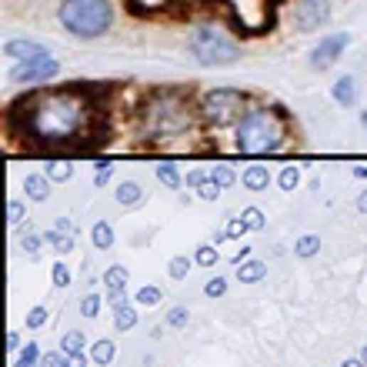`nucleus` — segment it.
I'll use <instances>...</instances> for the list:
<instances>
[{"mask_svg": "<svg viewBox=\"0 0 367 367\" xmlns=\"http://www.w3.org/2000/svg\"><path fill=\"white\" fill-rule=\"evenodd\" d=\"M67 367H87L84 354H67Z\"/></svg>", "mask_w": 367, "mask_h": 367, "instance_id": "45", "label": "nucleus"}, {"mask_svg": "<svg viewBox=\"0 0 367 367\" xmlns=\"http://www.w3.org/2000/svg\"><path fill=\"white\" fill-rule=\"evenodd\" d=\"M187 317H191L187 307H171V311H167V324L171 327H187Z\"/></svg>", "mask_w": 367, "mask_h": 367, "instance_id": "34", "label": "nucleus"}, {"mask_svg": "<svg viewBox=\"0 0 367 367\" xmlns=\"http://www.w3.org/2000/svg\"><path fill=\"white\" fill-rule=\"evenodd\" d=\"M347 43H351V37H347V33H331V37H324V41L314 47L311 67H314V70H324V67H331L337 57H341V50H344Z\"/></svg>", "mask_w": 367, "mask_h": 367, "instance_id": "9", "label": "nucleus"}, {"mask_svg": "<svg viewBox=\"0 0 367 367\" xmlns=\"http://www.w3.org/2000/svg\"><path fill=\"white\" fill-rule=\"evenodd\" d=\"M47 177H50V181H70V177H74V164H67V161L47 164Z\"/></svg>", "mask_w": 367, "mask_h": 367, "instance_id": "25", "label": "nucleus"}, {"mask_svg": "<svg viewBox=\"0 0 367 367\" xmlns=\"http://www.w3.org/2000/svg\"><path fill=\"white\" fill-rule=\"evenodd\" d=\"M294 254H297V257H314V254H321V238H317V234H304V238L294 244Z\"/></svg>", "mask_w": 367, "mask_h": 367, "instance_id": "21", "label": "nucleus"}, {"mask_svg": "<svg viewBox=\"0 0 367 367\" xmlns=\"http://www.w3.org/2000/svg\"><path fill=\"white\" fill-rule=\"evenodd\" d=\"M134 324H137L134 304H120V307H114V327H117V331H130Z\"/></svg>", "mask_w": 367, "mask_h": 367, "instance_id": "18", "label": "nucleus"}, {"mask_svg": "<svg viewBox=\"0 0 367 367\" xmlns=\"http://www.w3.org/2000/svg\"><path fill=\"white\" fill-rule=\"evenodd\" d=\"M194 260L201 264V267H214L217 260H220V254H217V248H211V244H201L194 254Z\"/></svg>", "mask_w": 367, "mask_h": 367, "instance_id": "27", "label": "nucleus"}, {"mask_svg": "<svg viewBox=\"0 0 367 367\" xmlns=\"http://www.w3.org/2000/svg\"><path fill=\"white\" fill-rule=\"evenodd\" d=\"M220 191H224V187H217L214 181H207L204 187H201V197H204V201H217V197H220Z\"/></svg>", "mask_w": 367, "mask_h": 367, "instance_id": "43", "label": "nucleus"}, {"mask_svg": "<svg viewBox=\"0 0 367 367\" xmlns=\"http://www.w3.org/2000/svg\"><path fill=\"white\" fill-rule=\"evenodd\" d=\"M141 130L147 137H174L194 124V107H191V94H184L177 87H157L144 97L137 110Z\"/></svg>", "mask_w": 367, "mask_h": 367, "instance_id": "2", "label": "nucleus"}, {"mask_svg": "<svg viewBox=\"0 0 367 367\" xmlns=\"http://www.w3.org/2000/svg\"><path fill=\"white\" fill-rule=\"evenodd\" d=\"M54 287H70V267L67 264H54Z\"/></svg>", "mask_w": 367, "mask_h": 367, "instance_id": "37", "label": "nucleus"}, {"mask_svg": "<svg viewBox=\"0 0 367 367\" xmlns=\"http://www.w3.org/2000/svg\"><path fill=\"white\" fill-rule=\"evenodd\" d=\"M248 97L240 94V90H230V87H217V90H207L204 100H201V114L211 127H227V124H234L240 120L248 110H244Z\"/></svg>", "mask_w": 367, "mask_h": 367, "instance_id": "6", "label": "nucleus"}, {"mask_svg": "<svg viewBox=\"0 0 367 367\" xmlns=\"http://www.w3.org/2000/svg\"><path fill=\"white\" fill-rule=\"evenodd\" d=\"M244 224L250 227V230H260V227H264V211H260V207H244Z\"/></svg>", "mask_w": 367, "mask_h": 367, "instance_id": "29", "label": "nucleus"}, {"mask_svg": "<svg viewBox=\"0 0 367 367\" xmlns=\"http://www.w3.org/2000/svg\"><path fill=\"white\" fill-rule=\"evenodd\" d=\"M14 367H41V344H27L21 347V357L14 361Z\"/></svg>", "mask_w": 367, "mask_h": 367, "instance_id": "23", "label": "nucleus"}, {"mask_svg": "<svg viewBox=\"0 0 367 367\" xmlns=\"http://www.w3.org/2000/svg\"><path fill=\"white\" fill-rule=\"evenodd\" d=\"M267 277V264L264 260H244V264H238V281L240 284H257Z\"/></svg>", "mask_w": 367, "mask_h": 367, "instance_id": "12", "label": "nucleus"}, {"mask_svg": "<svg viewBox=\"0 0 367 367\" xmlns=\"http://www.w3.org/2000/svg\"><path fill=\"white\" fill-rule=\"evenodd\" d=\"M341 367H367V364H364V361H361V357H351V361H344V364H341Z\"/></svg>", "mask_w": 367, "mask_h": 367, "instance_id": "50", "label": "nucleus"}, {"mask_svg": "<svg viewBox=\"0 0 367 367\" xmlns=\"http://www.w3.org/2000/svg\"><path fill=\"white\" fill-rule=\"evenodd\" d=\"M41 367H67V354L64 351H60V354H43Z\"/></svg>", "mask_w": 367, "mask_h": 367, "instance_id": "40", "label": "nucleus"}, {"mask_svg": "<svg viewBox=\"0 0 367 367\" xmlns=\"http://www.w3.org/2000/svg\"><path fill=\"white\" fill-rule=\"evenodd\" d=\"M114 197H117V204L134 207V204H141V201H144V187L137 181H124L117 187V194H114Z\"/></svg>", "mask_w": 367, "mask_h": 367, "instance_id": "15", "label": "nucleus"}, {"mask_svg": "<svg viewBox=\"0 0 367 367\" xmlns=\"http://www.w3.org/2000/svg\"><path fill=\"white\" fill-rule=\"evenodd\" d=\"M327 17H331V4L327 0H301L297 7H294V23H297V31H317V27H324Z\"/></svg>", "mask_w": 367, "mask_h": 367, "instance_id": "8", "label": "nucleus"}, {"mask_svg": "<svg viewBox=\"0 0 367 367\" xmlns=\"http://www.w3.org/2000/svg\"><path fill=\"white\" fill-rule=\"evenodd\" d=\"M47 238H37V234H27V238L21 240V248H23V254H31V257H37V254H41V244Z\"/></svg>", "mask_w": 367, "mask_h": 367, "instance_id": "35", "label": "nucleus"}, {"mask_svg": "<svg viewBox=\"0 0 367 367\" xmlns=\"http://www.w3.org/2000/svg\"><path fill=\"white\" fill-rule=\"evenodd\" d=\"M187 270H191V257H184V254L171 257V264H167V274H171L174 281H184V277H187Z\"/></svg>", "mask_w": 367, "mask_h": 367, "instance_id": "26", "label": "nucleus"}, {"mask_svg": "<svg viewBox=\"0 0 367 367\" xmlns=\"http://www.w3.org/2000/svg\"><path fill=\"white\" fill-rule=\"evenodd\" d=\"M361 361H364V364H367V344L361 347Z\"/></svg>", "mask_w": 367, "mask_h": 367, "instance_id": "52", "label": "nucleus"}, {"mask_svg": "<svg viewBox=\"0 0 367 367\" xmlns=\"http://www.w3.org/2000/svg\"><path fill=\"white\" fill-rule=\"evenodd\" d=\"M90 240H94V248L97 250L114 248V227H110L107 220H97V224L90 227Z\"/></svg>", "mask_w": 367, "mask_h": 367, "instance_id": "17", "label": "nucleus"}, {"mask_svg": "<svg viewBox=\"0 0 367 367\" xmlns=\"http://www.w3.org/2000/svg\"><path fill=\"white\" fill-rule=\"evenodd\" d=\"M224 291H227V281H224V277H211V281L204 284V294H207V297H224Z\"/></svg>", "mask_w": 367, "mask_h": 367, "instance_id": "36", "label": "nucleus"}, {"mask_svg": "<svg viewBox=\"0 0 367 367\" xmlns=\"http://www.w3.org/2000/svg\"><path fill=\"white\" fill-rule=\"evenodd\" d=\"M331 94H334V100L341 104V107H351V104L357 100V84H354V77H341V80L334 84V90H331Z\"/></svg>", "mask_w": 367, "mask_h": 367, "instance_id": "14", "label": "nucleus"}, {"mask_svg": "<svg viewBox=\"0 0 367 367\" xmlns=\"http://www.w3.org/2000/svg\"><path fill=\"white\" fill-rule=\"evenodd\" d=\"M7 220H11L14 227L23 220V204H21V201H11V204H7Z\"/></svg>", "mask_w": 367, "mask_h": 367, "instance_id": "38", "label": "nucleus"}, {"mask_svg": "<svg viewBox=\"0 0 367 367\" xmlns=\"http://www.w3.org/2000/svg\"><path fill=\"white\" fill-rule=\"evenodd\" d=\"M157 181L167 184L171 191H177V187H181V174H177L174 164H157Z\"/></svg>", "mask_w": 367, "mask_h": 367, "instance_id": "24", "label": "nucleus"}, {"mask_svg": "<svg viewBox=\"0 0 367 367\" xmlns=\"http://www.w3.org/2000/svg\"><path fill=\"white\" fill-rule=\"evenodd\" d=\"M240 181H244V187H248V191H267L270 174H267V167H264V164H254V167H248V171H244V177H240Z\"/></svg>", "mask_w": 367, "mask_h": 367, "instance_id": "13", "label": "nucleus"}, {"mask_svg": "<svg viewBox=\"0 0 367 367\" xmlns=\"http://www.w3.org/2000/svg\"><path fill=\"white\" fill-rule=\"evenodd\" d=\"M110 84H74L57 90H33L17 97L4 114L7 144L23 137L27 151H97L110 141V120L100 100Z\"/></svg>", "mask_w": 367, "mask_h": 367, "instance_id": "1", "label": "nucleus"}, {"mask_svg": "<svg viewBox=\"0 0 367 367\" xmlns=\"http://www.w3.org/2000/svg\"><path fill=\"white\" fill-rule=\"evenodd\" d=\"M107 301H110V307H120V304H127V297L124 294H110Z\"/></svg>", "mask_w": 367, "mask_h": 367, "instance_id": "48", "label": "nucleus"}, {"mask_svg": "<svg viewBox=\"0 0 367 367\" xmlns=\"http://www.w3.org/2000/svg\"><path fill=\"white\" fill-rule=\"evenodd\" d=\"M364 127H367V110H364Z\"/></svg>", "mask_w": 367, "mask_h": 367, "instance_id": "53", "label": "nucleus"}, {"mask_svg": "<svg viewBox=\"0 0 367 367\" xmlns=\"http://www.w3.org/2000/svg\"><path fill=\"white\" fill-rule=\"evenodd\" d=\"M104 284H107V297H110V294H124V287H127V267H120V264L107 267Z\"/></svg>", "mask_w": 367, "mask_h": 367, "instance_id": "16", "label": "nucleus"}, {"mask_svg": "<svg viewBox=\"0 0 367 367\" xmlns=\"http://www.w3.org/2000/svg\"><path fill=\"white\" fill-rule=\"evenodd\" d=\"M248 254H250V248H248V244H240V250L234 254V264H244V260H248Z\"/></svg>", "mask_w": 367, "mask_h": 367, "instance_id": "46", "label": "nucleus"}, {"mask_svg": "<svg viewBox=\"0 0 367 367\" xmlns=\"http://www.w3.org/2000/svg\"><path fill=\"white\" fill-rule=\"evenodd\" d=\"M114 354H117L114 341H97V344H94V351H90V361H94V364H104V367H107L110 361H114Z\"/></svg>", "mask_w": 367, "mask_h": 367, "instance_id": "22", "label": "nucleus"}, {"mask_svg": "<svg viewBox=\"0 0 367 367\" xmlns=\"http://www.w3.org/2000/svg\"><path fill=\"white\" fill-rule=\"evenodd\" d=\"M80 314H84V317H97L100 314V297L97 294H87L84 301H80Z\"/></svg>", "mask_w": 367, "mask_h": 367, "instance_id": "33", "label": "nucleus"}, {"mask_svg": "<svg viewBox=\"0 0 367 367\" xmlns=\"http://www.w3.org/2000/svg\"><path fill=\"white\" fill-rule=\"evenodd\" d=\"M60 64H57L50 54H41V57H31V60H21V64L11 70V80L14 84H41V80H50L57 77Z\"/></svg>", "mask_w": 367, "mask_h": 367, "instance_id": "7", "label": "nucleus"}, {"mask_svg": "<svg viewBox=\"0 0 367 367\" xmlns=\"http://www.w3.org/2000/svg\"><path fill=\"white\" fill-rule=\"evenodd\" d=\"M354 177H367V167H354Z\"/></svg>", "mask_w": 367, "mask_h": 367, "instance_id": "51", "label": "nucleus"}, {"mask_svg": "<svg viewBox=\"0 0 367 367\" xmlns=\"http://www.w3.org/2000/svg\"><path fill=\"white\" fill-rule=\"evenodd\" d=\"M161 297H164L161 287H154V284H147V287H141V291H137V304H147V307H154Z\"/></svg>", "mask_w": 367, "mask_h": 367, "instance_id": "30", "label": "nucleus"}, {"mask_svg": "<svg viewBox=\"0 0 367 367\" xmlns=\"http://www.w3.org/2000/svg\"><path fill=\"white\" fill-rule=\"evenodd\" d=\"M4 54H7V57H17V60H31V57L47 54V47H43V43H37V41H7Z\"/></svg>", "mask_w": 367, "mask_h": 367, "instance_id": "10", "label": "nucleus"}, {"mask_svg": "<svg viewBox=\"0 0 367 367\" xmlns=\"http://www.w3.org/2000/svg\"><path fill=\"white\" fill-rule=\"evenodd\" d=\"M23 191H27L31 201H47V194H50V177H47V174H27V177H23Z\"/></svg>", "mask_w": 367, "mask_h": 367, "instance_id": "11", "label": "nucleus"}, {"mask_svg": "<svg viewBox=\"0 0 367 367\" xmlns=\"http://www.w3.org/2000/svg\"><path fill=\"white\" fill-rule=\"evenodd\" d=\"M207 181H211V174H204V171H191V174H187V187H204Z\"/></svg>", "mask_w": 367, "mask_h": 367, "instance_id": "42", "label": "nucleus"}, {"mask_svg": "<svg viewBox=\"0 0 367 367\" xmlns=\"http://www.w3.org/2000/svg\"><path fill=\"white\" fill-rule=\"evenodd\" d=\"M187 47H191V54L197 57L201 67H227L240 57V47L217 27H197L187 37Z\"/></svg>", "mask_w": 367, "mask_h": 367, "instance_id": "5", "label": "nucleus"}, {"mask_svg": "<svg viewBox=\"0 0 367 367\" xmlns=\"http://www.w3.org/2000/svg\"><path fill=\"white\" fill-rule=\"evenodd\" d=\"M43 238H47V244H50L57 254H70V250H74V234H64V230H47Z\"/></svg>", "mask_w": 367, "mask_h": 367, "instance_id": "19", "label": "nucleus"}, {"mask_svg": "<svg viewBox=\"0 0 367 367\" xmlns=\"http://www.w3.org/2000/svg\"><path fill=\"white\" fill-rule=\"evenodd\" d=\"M64 31H70L74 37L94 41L104 37L114 23V4L110 0H64L60 11H57Z\"/></svg>", "mask_w": 367, "mask_h": 367, "instance_id": "4", "label": "nucleus"}, {"mask_svg": "<svg viewBox=\"0 0 367 367\" xmlns=\"http://www.w3.org/2000/svg\"><path fill=\"white\" fill-rule=\"evenodd\" d=\"M84 347H87L84 331H67L64 341H60V351H64V354H84Z\"/></svg>", "mask_w": 367, "mask_h": 367, "instance_id": "20", "label": "nucleus"}, {"mask_svg": "<svg viewBox=\"0 0 367 367\" xmlns=\"http://www.w3.org/2000/svg\"><path fill=\"white\" fill-rule=\"evenodd\" d=\"M284 137H287V127H284L277 110L250 107L238 120V141H234V147L240 154H274L284 147Z\"/></svg>", "mask_w": 367, "mask_h": 367, "instance_id": "3", "label": "nucleus"}, {"mask_svg": "<svg viewBox=\"0 0 367 367\" xmlns=\"http://www.w3.org/2000/svg\"><path fill=\"white\" fill-rule=\"evenodd\" d=\"M7 347H11V351H17V347H21V334H17V331H11V334H7Z\"/></svg>", "mask_w": 367, "mask_h": 367, "instance_id": "47", "label": "nucleus"}, {"mask_svg": "<svg viewBox=\"0 0 367 367\" xmlns=\"http://www.w3.org/2000/svg\"><path fill=\"white\" fill-rule=\"evenodd\" d=\"M54 230H64V234H74L77 227H74V220H67V217H60V220H57V224H54Z\"/></svg>", "mask_w": 367, "mask_h": 367, "instance_id": "44", "label": "nucleus"}, {"mask_svg": "<svg viewBox=\"0 0 367 367\" xmlns=\"http://www.w3.org/2000/svg\"><path fill=\"white\" fill-rule=\"evenodd\" d=\"M277 181H281V187H284V191H294V187L301 184V171H297V167H284Z\"/></svg>", "mask_w": 367, "mask_h": 367, "instance_id": "31", "label": "nucleus"}, {"mask_svg": "<svg viewBox=\"0 0 367 367\" xmlns=\"http://www.w3.org/2000/svg\"><path fill=\"white\" fill-rule=\"evenodd\" d=\"M357 211H361V214H367V191L357 197Z\"/></svg>", "mask_w": 367, "mask_h": 367, "instance_id": "49", "label": "nucleus"}, {"mask_svg": "<svg viewBox=\"0 0 367 367\" xmlns=\"http://www.w3.org/2000/svg\"><path fill=\"white\" fill-rule=\"evenodd\" d=\"M224 230H227V238H240V234H244V230H250V227L244 224V217H234V220H230Z\"/></svg>", "mask_w": 367, "mask_h": 367, "instance_id": "39", "label": "nucleus"}, {"mask_svg": "<svg viewBox=\"0 0 367 367\" xmlns=\"http://www.w3.org/2000/svg\"><path fill=\"white\" fill-rule=\"evenodd\" d=\"M47 324V307H43V304H37V307H31V311H27V327H33V331H37V327H43Z\"/></svg>", "mask_w": 367, "mask_h": 367, "instance_id": "32", "label": "nucleus"}, {"mask_svg": "<svg viewBox=\"0 0 367 367\" xmlns=\"http://www.w3.org/2000/svg\"><path fill=\"white\" fill-rule=\"evenodd\" d=\"M211 181H214L217 187H230V184L238 181V177H234V171H230V167H224V164H217L214 171H211Z\"/></svg>", "mask_w": 367, "mask_h": 367, "instance_id": "28", "label": "nucleus"}, {"mask_svg": "<svg viewBox=\"0 0 367 367\" xmlns=\"http://www.w3.org/2000/svg\"><path fill=\"white\" fill-rule=\"evenodd\" d=\"M110 177H114V167H110V164H100L97 174H94V184H97V187H104Z\"/></svg>", "mask_w": 367, "mask_h": 367, "instance_id": "41", "label": "nucleus"}]
</instances>
